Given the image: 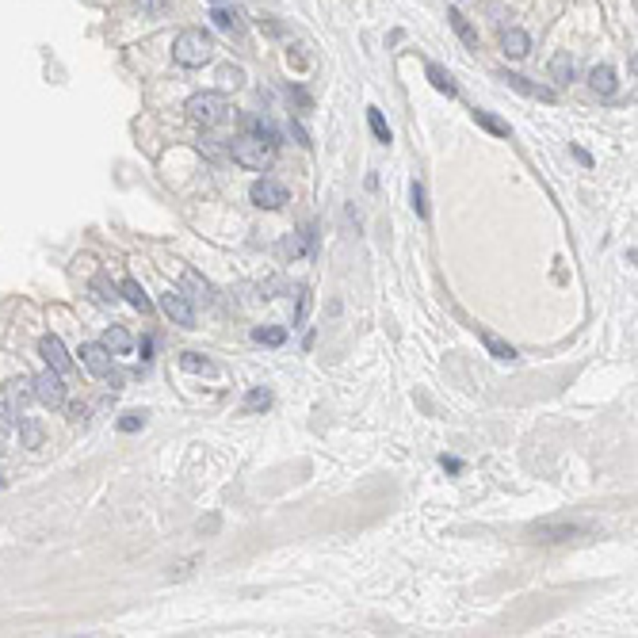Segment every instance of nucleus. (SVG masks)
<instances>
[{
	"label": "nucleus",
	"instance_id": "obj_5",
	"mask_svg": "<svg viewBox=\"0 0 638 638\" xmlns=\"http://www.w3.org/2000/svg\"><path fill=\"white\" fill-rule=\"evenodd\" d=\"M161 309L172 317L176 325H184V329L195 325V302L184 295V290H168V295H161Z\"/></svg>",
	"mask_w": 638,
	"mask_h": 638
},
{
	"label": "nucleus",
	"instance_id": "obj_16",
	"mask_svg": "<svg viewBox=\"0 0 638 638\" xmlns=\"http://www.w3.org/2000/svg\"><path fill=\"white\" fill-rule=\"evenodd\" d=\"M241 84H245V69H241V65H222L218 69V88L222 92H237Z\"/></svg>",
	"mask_w": 638,
	"mask_h": 638
},
{
	"label": "nucleus",
	"instance_id": "obj_34",
	"mask_svg": "<svg viewBox=\"0 0 638 638\" xmlns=\"http://www.w3.org/2000/svg\"><path fill=\"white\" fill-rule=\"evenodd\" d=\"M4 451H8V436H0V455H4Z\"/></svg>",
	"mask_w": 638,
	"mask_h": 638
},
{
	"label": "nucleus",
	"instance_id": "obj_2",
	"mask_svg": "<svg viewBox=\"0 0 638 638\" xmlns=\"http://www.w3.org/2000/svg\"><path fill=\"white\" fill-rule=\"evenodd\" d=\"M187 115L203 126H218L230 119V103H226V96H218V92H199V96L187 100Z\"/></svg>",
	"mask_w": 638,
	"mask_h": 638
},
{
	"label": "nucleus",
	"instance_id": "obj_22",
	"mask_svg": "<svg viewBox=\"0 0 638 638\" xmlns=\"http://www.w3.org/2000/svg\"><path fill=\"white\" fill-rule=\"evenodd\" d=\"M20 439H23V447H39L42 444V428L35 425V420L20 417Z\"/></svg>",
	"mask_w": 638,
	"mask_h": 638
},
{
	"label": "nucleus",
	"instance_id": "obj_18",
	"mask_svg": "<svg viewBox=\"0 0 638 638\" xmlns=\"http://www.w3.org/2000/svg\"><path fill=\"white\" fill-rule=\"evenodd\" d=\"M428 81H432V88L436 92H444V96H455V81H451V73L444 69V65H428Z\"/></svg>",
	"mask_w": 638,
	"mask_h": 638
},
{
	"label": "nucleus",
	"instance_id": "obj_15",
	"mask_svg": "<svg viewBox=\"0 0 638 638\" xmlns=\"http://www.w3.org/2000/svg\"><path fill=\"white\" fill-rule=\"evenodd\" d=\"M447 23L455 27V35H459V39H463L466 46H478V31L471 27V20H466L463 12H455V8H451V12H447Z\"/></svg>",
	"mask_w": 638,
	"mask_h": 638
},
{
	"label": "nucleus",
	"instance_id": "obj_21",
	"mask_svg": "<svg viewBox=\"0 0 638 638\" xmlns=\"http://www.w3.org/2000/svg\"><path fill=\"white\" fill-rule=\"evenodd\" d=\"M123 295H126V302L134 306V309H142V314L149 309V298H146L142 283H134V279H126V283H123Z\"/></svg>",
	"mask_w": 638,
	"mask_h": 638
},
{
	"label": "nucleus",
	"instance_id": "obj_12",
	"mask_svg": "<svg viewBox=\"0 0 638 638\" xmlns=\"http://www.w3.org/2000/svg\"><path fill=\"white\" fill-rule=\"evenodd\" d=\"M100 344H103V348H107L111 355H130V348H134L130 333H126V329H119V325H115V329H107V333H103V341H100Z\"/></svg>",
	"mask_w": 638,
	"mask_h": 638
},
{
	"label": "nucleus",
	"instance_id": "obj_25",
	"mask_svg": "<svg viewBox=\"0 0 638 638\" xmlns=\"http://www.w3.org/2000/svg\"><path fill=\"white\" fill-rule=\"evenodd\" d=\"M482 344H485V348H490V352L497 355V360H516V352L509 348V344H501V341H497L493 333H482Z\"/></svg>",
	"mask_w": 638,
	"mask_h": 638
},
{
	"label": "nucleus",
	"instance_id": "obj_33",
	"mask_svg": "<svg viewBox=\"0 0 638 638\" xmlns=\"http://www.w3.org/2000/svg\"><path fill=\"white\" fill-rule=\"evenodd\" d=\"M12 432V417H8V409L0 406V436H8Z\"/></svg>",
	"mask_w": 638,
	"mask_h": 638
},
{
	"label": "nucleus",
	"instance_id": "obj_24",
	"mask_svg": "<svg viewBox=\"0 0 638 638\" xmlns=\"http://www.w3.org/2000/svg\"><path fill=\"white\" fill-rule=\"evenodd\" d=\"M214 23L222 27V31H233V35H241V20L233 12H226V8H214V16H211Z\"/></svg>",
	"mask_w": 638,
	"mask_h": 638
},
{
	"label": "nucleus",
	"instance_id": "obj_35",
	"mask_svg": "<svg viewBox=\"0 0 638 638\" xmlns=\"http://www.w3.org/2000/svg\"><path fill=\"white\" fill-rule=\"evenodd\" d=\"M0 490H4V482H0Z\"/></svg>",
	"mask_w": 638,
	"mask_h": 638
},
{
	"label": "nucleus",
	"instance_id": "obj_10",
	"mask_svg": "<svg viewBox=\"0 0 638 638\" xmlns=\"http://www.w3.org/2000/svg\"><path fill=\"white\" fill-rule=\"evenodd\" d=\"M501 81L509 84V88L524 92V96H536V100H547V103H555V88H543V84H531L528 77H520V73H501Z\"/></svg>",
	"mask_w": 638,
	"mask_h": 638
},
{
	"label": "nucleus",
	"instance_id": "obj_20",
	"mask_svg": "<svg viewBox=\"0 0 638 638\" xmlns=\"http://www.w3.org/2000/svg\"><path fill=\"white\" fill-rule=\"evenodd\" d=\"M252 341H260V344H271V348H279V344L287 341V329H279V325H260V329H252Z\"/></svg>",
	"mask_w": 638,
	"mask_h": 638
},
{
	"label": "nucleus",
	"instance_id": "obj_32",
	"mask_svg": "<svg viewBox=\"0 0 638 638\" xmlns=\"http://www.w3.org/2000/svg\"><path fill=\"white\" fill-rule=\"evenodd\" d=\"M302 249H306V245H302V241H298V237H287V245H283V252H287V256H302Z\"/></svg>",
	"mask_w": 638,
	"mask_h": 638
},
{
	"label": "nucleus",
	"instance_id": "obj_30",
	"mask_svg": "<svg viewBox=\"0 0 638 638\" xmlns=\"http://www.w3.org/2000/svg\"><path fill=\"white\" fill-rule=\"evenodd\" d=\"M536 536L539 539H569V536H577V528H539Z\"/></svg>",
	"mask_w": 638,
	"mask_h": 638
},
{
	"label": "nucleus",
	"instance_id": "obj_9",
	"mask_svg": "<svg viewBox=\"0 0 638 638\" xmlns=\"http://www.w3.org/2000/svg\"><path fill=\"white\" fill-rule=\"evenodd\" d=\"M39 355L46 360V367H54L58 374H65V371L73 367L69 352H65V344L58 341V336H42V341H39Z\"/></svg>",
	"mask_w": 638,
	"mask_h": 638
},
{
	"label": "nucleus",
	"instance_id": "obj_36",
	"mask_svg": "<svg viewBox=\"0 0 638 638\" xmlns=\"http://www.w3.org/2000/svg\"><path fill=\"white\" fill-rule=\"evenodd\" d=\"M214 4H218V0H214Z\"/></svg>",
	"mask_w": 638,
	"mask_h": 638
},
{
	"label": "nucleus",
	"instance_id": "obj_23",
	"mask_svg": "<svg viewBox=\"0 0 638 638\" xmlns=\"http://www.w3.org/2000/svg\"><path fill=\"white\" fill-rule=\"evenodd\" d=\"M367 123H371V130H374V138H379L382 146H390V126H386V119H382V111H379V107H371V111H367Z\"/></svg>",
	"mask_w": 638,
	"mask_h": 638
},
{
	"label": "nucleus",
	"instance_id": "obj_26",
	"mask_svg": "<svg viewBox=\"0 0 638 638\" xmlns=\"http://www.w3.org/2000/svg\"><path fill=\"white\" fill-rule=\"evenodd\" d=\"M180 367H184V371H195V374H199V371H203V374H211V371H214V363H211V360H203V355H195V352H187L184 360H180Z\"/></svg>",
	"mask_w": 638,
	"mask_h": 638
},
{
	"label": "nucleus",
	"instance_id": "obj_19",
	"mask_svg": "<svg viewBox=\"0 0 638 638\" xmlns=\"http://www.w3.org/2000/svg\"><path fill=\"white\" fill-rule=\"evenodd\" d=\"M474 123L482 130H490V134H497V138H509V123L497 119V115H490V111H474Z\"/></svg>",
	"mask_w": 638,
	"mask_h": 638
},
{
	"label": "nucleus",
	"instance_id": "obj_1",
	"mask_svg": "<svg viewBox=\"0 0 638 638\" xmlns=\"http://www.w3.org/2000/svg\"><path fill=\"white\" fill-rule=\"evenodd\" d=\"M172 58H176V65H187V69H199V65H206V61L214 58L211 35H203V31H180V35H176V42H172Z\"/></svg>",
	"mask_w": 638,
	"mask_h": 638
},
{
	"label": "nucleus",
	"instance_id": "obj_6",
	"mask_svg": "<svg viewBox=\"0 0 638 638\" xmlns=\"http://www.w3.org/2000/svg\"><path fill=\"white\" fill-rule=\"evenodd\" d=\"M249 199L256 203V206H264V211H279L290 195H287V187L279 184V180H256L249 187Z\"/></svg>",
	"mask_w": 638,
	"mask_h": 638
},
{
	"label": "nucleus",
	"instance_id": "obj_27",
	"mask_svg": "<svg viewBox=\"0 0 638 638\" xmlns=\"http://www.w3.org/2000/svg\"><path fill=\"white\" fill-rule=\"evenodd\" d=\"M413 211H417V218H428V203H425V187H420L417 180H413Z\"/></svg>",
	"mask_w": 638,
	"mask_h": 638
},
{
	"label": "nucleus",
	"instance_id": "obj_28",
	"mask_svg": "<svg viewBox=\"0 0 638 638\" xmlns=\"http://www.w3.org/2000/svg\"><path fill=\"white\" fill-rule=\"evenodd\" d=\"M168 0H138V12L142 16H165Z\"/></svg>",
	"mask_w": 638,
	"mask_h": 638
},
{
	"label": "nucleus",
	"instance_id": "obj_13",
	"mask_svg": "<svg viewBox=\"0 0 638 638\" xmlns=\"http://www.w3.org/2000/svg\"><path fill=\"white\" fill-rule=\"evenodd\" d=\"M589 84H593V92H600V96H612L615 92V69L612 65H596V69L589 73Z\"/></svg>",
	"mask_w": 638,
	"mask_h": 638
},
{
	"label": "nucleus",
	"instance_id": "obj_14",
	"mask_svg": "<svg viewBox=\"0 0 638 638\" xmlns=\"http://www.w3.org/2000/svg\"><path fill=\"white\" fill-rule=\"evenodd\" d=\"M31 398H35L31 379H16V382H8V406H12V409H23Z\"/></svg>",
	"mask_w": 638,
	"mask_h": 638
},
{
	"label": "nucleus",
	"instance_id": "obj_17",
	"mask_svg": "<svg viewBox=\"0 0 638 638\" xmlns=\"http://www.w3.org/2000/svg\"><path fill=\"white\" fill-rule=\"evenodd\" d=\"M550 81L555 84L574 81V61H569V54H555V58H550Z\"/></svg>",
	"mask_w": 638,
	"mask_h": 638
},
{
	"label": "nucleus",
	"instance_id": "obj_29",
	"mask_svg": "<svg viewBox=\"0 0 638 638\" xmlns=\"http://www.w3.org/2000/svg\"><path fill=\"white\" fill-rule=\"evenodd\" d=\"M142 425H146V413H126V417L119 420V428H123V432H138Z\"/></svg>",
	"mask_w": 638,
	"mask_h": 638
},
{
	"label": "nucleus",
	"instance_id": "obj_31",
	"mask_svg": "<svg viewBox=\"0 0 638 638\" xmlns=\"http://www.w3.org/2000/svg\"><path fill=\"white\" fill-rule=\"evenodd\" d=\"M268 401H271V394L256 386V390L249 394V401H245V406H249V409H268Z\"/></svg>",
	"mask_w": 638,
	"mask_h": 638
},
{
	"label": "nucleus",
	"instance_id": "obj_3",
	"mask_svg": "<svg viewBox=\"0 0 638 638\" xmlns=\"http://www.w3.org/2000/svg\"><path fill=\"white\" fill-rule=\"evenodd\" d=\"M233 161L241 168H252V172H264L271 165V142H264V138H256V134L237 138V142H233Z\"/></svg>",
	"mask_w": 638,
	"mask_h": 638
},
{
	"label": "nucleus",
	"instance_id": "obj_11",
	"mask_svg": "<svg viewBox=\"0 0 638 638\" xmlns=\"http://www.w3.org/2000/svg\"><path fill=\"white\" fill-rule=\"evenodd\" d=\"M501 50L509 54V58H524V54L531 50V39L520 31V27H509V31L501 35Z\"/></svg>",
	"mask_w": 638,
	"mask_h": 638
},
{
	"label": "nucleus",
	"instance_id": "obj_7",
	"mask_svg": "<svg viewBox=\"0 0 638 638\" xmlns=\"http://www.w3.org/2000/svg\"><path fill=\"white\" fill-rule=\"evenodd\" d=\"M180 290L191 302H199V306H211L214 302V287L206 283V279L199 276V271H191V268H184V276H180Z\"/></svg>",
	"mask_w": 638,
	"mask_h": 638
},
{
	"label": "nucleus",
	"instance_id": "obj_8",
	"mask_svg": "<svg viewBox=\"0 0 638 638\" xmlns=\"http://www.w3.org/2000/svg\"><path fill=\"white\" fill-rule=\"evenodd\" d=\"M81 363L88 367L96 379H107V371H111V352L103 348L100 341H88V344H81Z\"/></svg>",
	"mask_w": 638,
	"mask_h": 638
},
{
	"label": "nucleus",
	"instance_id": "obj_4",
	"mask_svg": "<svg viewBox=\"0 0 638 638\" xmlns=\"http://www.w3.org/2000/svg\"><path fill=\"white\" fill-rule=\"evenodd\" d=\"M31 390H35V401H42L46 409H61L65 406V382L54 367H46L42 374L31 379Z\"/></svg>",
	"mask_w": 638,
	"mask_h": 638
}]
</instances>
